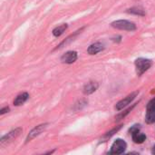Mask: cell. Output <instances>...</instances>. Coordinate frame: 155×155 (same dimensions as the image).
Returning a JSON list of instances; mask_svg holds the SVG:
<instances>
[{
	"mask_svg": "<svg viewBox=\"0 0 155 155\" xmlns=\"http://www.w3.org/2000/svg\"><path fill=\"white\" fill-rule=\"evenodd\" d=\"M152 66V61L145 58H138L135 60V68L138 75H142Z\"/></svg>",
	"mask_w": 155,
	"mask_h": 155,
	"instance_id": "cell-1",
	"label": "cell"
},
{
	"mask_svg": "<svg viewBox=\"0 0 155 155\" xmlns=\"http://www.w3.org/2000/svg\"><path fill=\"white\" fill-rule=\"evenodd\" d=\"M111 25L116 29L125 30V31H134L136 29V25L134 23L130 22L128 20H117L111 24Z\"/></svg>",
	"mask_w": 155,
	"mask_h": 155,
	"instance_id": "cell-2",
	"label": "cell"
},
{
	"mask_svg": "<svg viewBox=\"0 0 155 155\" xmlns=\"http://www.w3.org/2000/svg\"><path fill=\"white\" fill-rule=\"evenodd\" d=\"M127 148L126 143L122 139H117L112 145L110 154H122Z\"/></svg>",
	"mask_w": 155,
	"mask_h": 155,
	"instance_id": "cell-3",
	"label": "cell"
},
{
	"mask_svg": "<svg viewBox=\"0 0 155 155\" xmlns=\"http://www.w3.org/2000/svg\"><path fill=\"white\" fill-rule=\"evenodd\" d=\"M22 133V129L21 128H16L13 131H11L10 133H8L6 135L3 136L0 140V145L4 146L5 144L10 143L11 142H13L15 138H17L19 136V134Z\"/></svg>",
	"mask_w": 155,
	"mask_h": 155,
	"instance_id": "cell-4",
	"label": "cell"
},
{
	"mask_svg": "<svg viewBox=\"0 0 155 155\" xmlns=\"http://www.w3.org/2000/svg\"><path fill=\"white\" fill-rule=\"evenodd\" d=\"M140 125H134L130 129V133L132 134L133 141L135 143H143L146 140V135L140 132Z\"/></svg>",
	"mask_w": 155,
	"mask_h": 155,
	"instance_id": "cell-5",
	"label": "cell"
},
{
	"mask_svg": "<svg viewBox=\"0 0 155 155\" xmlns=\"http://www.w3.org/2000/svg\"><path fill=\"white\" fill-rule=\"evenodd\" d=\"M145 120L147 124L155 123V98L151 100L147 104V113Z\"/></svg>",
	"mask_w": 155,
	"mask_h": 155,
	"instance_id": "cell-6",
	"label": "cell"
},
{
	"mask_svg": "<svg viewBox=\"0 0 155 155\" xmlns=\"http://www.w3.org/2000/svg\"><path fill=\"white\" fill-rule=\"evenodd\" d=\"M138 94V93L137 92H135V93H133V94H129L128 96H126L124 99H123V100H121L120 102H118L117 104H116V105H115V109L117 110V111H121V110H123L124 108H125L128 104H130L132 102H133V100L136 97V95Z\"/></svg>",
	"mask_w": 155,
	"mask_h": 155,
	"instance_id": "cell-7",
	"label": "cell"
},
{
	"mask_svg": "<svg viewBox=\"0 0 155 155\" xmlns=\"http://www.w3.org/2000/svg\"><path fill=\"white\" fill-rule=\"evenodd\" d=\"M47 126H48V124H40V125H38V126L35 127V128L29 133V134H28V136H27V138H26V142H29V141H31L32 139H34V138H35L36 136H38L39 134H41L47 128Z\"/></svg>",
	"mask_w": 155,
	"mask_h": 155,
	"instance_id": "cell-8",
	"label": "cell"
},
{
	"mask_svg": "<svg viewBox=\"0 0 155 155\" xmlns=\"http://www.w3.org/2000/svg\"><path fill=\"white\" fill-rule=\"evenodd\" d=\"M77 60V53L75 51H69L64 54L61 57V61L64 64H73Z\"/></svg>",
	"mask_w": 155,
	"mask_h": 155,
	"instance_id": "cell-9",
	"label": "cell"
},
{
	"mask_svg": "<svg viewBox=\"0 0 155 155\" xmlns=\"http://www.w3.org/2000/svg\"><path fill=\"white\" fill-rule=\"evenodd\" d=\"M104 49V46L103 44H101V43H94V44L91 45L88 47L87 52H88L89 54H92V55H93V54H98L99 52L103 51Z\"/></svg>",
	"mask_w": 155,
	"mask_h": 155,
	"instance_id": "cell-10",
	"label": "cell"
},
{
	"mask_svg": "<svg viewBox=\"0 0 155 155\" xmlns=\"http://www.w3.org/2000/svg\"><path fill=\"white\" fill-rule=\"evenodd\" d=\"M98 86H99L98 83H96V82H89L84 87V94H91L94 93L97 90Z\"/></svg>",
	"mask_w": 155,
	"mask_h": 155,
	"instance_id": "cell-11",
	"label": "cell"
},
{
	"mask_svg": "<svg viewBox=\"0 0 155 155\" xmlns=\"http://www.w3.org/2000/svg\"><path fill=\"white\" fill-rule=\"evenodd\" d=\"M28 98H29V94L27 93H22V94H20L19 95L16 96V98L14 101V104L15 106L22 105V104H24L26 102V100Z\"/></svg>",
	"mask_w": 155,
	"mask_h": 155,
	"instance_id": "cell-12",
	"label": "cell"
},
{
	"mask_svg": "<svg viewBox=\"0 0 155 155\" xmlns=\"http://www.w3.org/2000/svg\"><path fill=\"white\" fill-rule=\"evenodd\" d=\"M67 27H68L67 24H63V25H59V26H56V27L54 28V30H53V35H54V36L58 37V36H60L61 35H63L64 32H65V30L67 29Z\"/></svg>",
	"mask_w": 155,
	"mask_h": 155,
	"instance_id": "cell-13",
	"label": "cell"
},
{
	"mask_svg": "<svg viewBox=\"0 0 155 155\" xmlns=\"http://www.w3.org/2000/svg\"><path fill=\"white\" fill-rule=\"evenodd\" d=\"M127 13L134 14V15H144L145 12L143 8L141 7H132L127 10Z\"/></svg>",
	"mask_w": 155,
	"mask_h": 155,
	"instance_id": "cell-14",
	"label": "cell"
},
{
	"mask_svg": "<svg viewBox=\"0 0 155 155\" xmlns=\"http://www.w3.org/2000/svg\"><path fill=\"white\" fill-rule=\"evenodd\" d=\"M8 112H9V107H5V108L1 109V111H0L1 114H5V113H8Z\"/></svg>",
	"mask_w": 155,
	"mask_h": 155,
	"instance_id": "cell-15",
	"label": "cell"
},
{
	"mask_svg": "<svg viewBox=\"0 0 155 155\" xmlns=\"http://www.w3.org/2000/svg\"><path fill=\"white\" fill-rule=\"evenodd\" d=\"M131 110H132V108H131V109H128V110L126 111V113H125V114H128V113H129V112H130ZM123 117H124V114H120V115H119V116L117 117V120H120V119H122Z\"/></svg>",
	"mask_w": 155,
	"mask_h": 155,
	"instance_id": "cell-16",
	"label": "cell"
},
{
	"mask_svg": "<svg viewBox=\"0 0 155 155\" xmlns=\"http://www.w3.org/2000/svg\"><path fill=\"white\" fill-rule=\"evenodd\" d=\"M152 153H153V154H155V145L153 147V150H152Z\"/></svg>",
	"mask_w": 155,
	"mask_h": 155,
	"instance_id": "cell-17",
	"label": "cell"
}]
</instances>
